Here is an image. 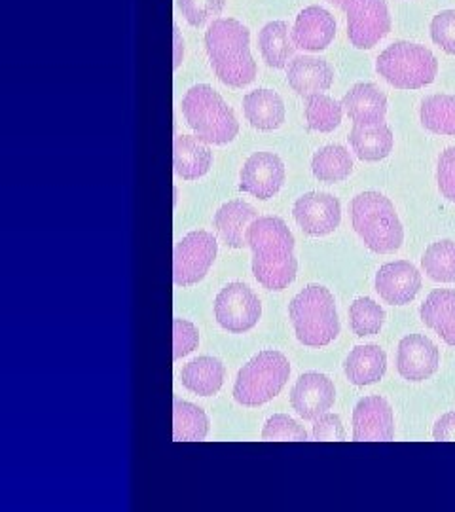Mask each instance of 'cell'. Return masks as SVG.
<instances>
[{
  "label": "cell",
  "mask_w": 455,
  "mask_h": 512,
  "mask_svg": "<svg viewBox=\"0 0 455 512\" xmlns=\"http://www.w3.org/2000/svg\"><path fill=\"white\" fill-rule=\"evenodd\" d=\"M247 245L253 251V274L268 291H283L296 277L294 236L285 220L258 217L247 230Z\"/></svg>",
  "instance_id": "cell-1"
},
{
  "label": "cell",
  "mask_w": 455,
  "mask_h": 512,
  "mask_svg": "<svg viewBox=\"0 0 455 512\" xmlns=\"http://www.w3.org/2000/svg\"><path fill=\"white\" fill-rule=\"evenodd\" d=\"M251 31L234 18L215 19L205 33V50L220 82L230 88L249 86L256 78Z\"/></svg>",
  "instance_id": "cell-2"
},
{
  "label": "cell",
  "mask_w": 455,
  "mask_h": 512,
  "mask_svg": "<svg viewBox=\"0 0 455 512\" xmlns=\"http://www.w3.org/2000/svg\"><path fill=\"white\" fill-rule=\"evenodd\" d=\"M351 222L370 251L387 255L401 249L404 241L401 220L395 205L380 192L370 190L353 198Z\"/></svg>",
  "instance_id": "cell-3"
},
{
  "label": "cell",
  "mask_w": 455,
  "mask_h": 512,
  "mask_svg": "<svg viewBox=\"0 0 455 512\" xmlns=\"http://www.w3.org/2000/svg\"><path fill=\"white\" fill-rule=\"evenodd\" d=\"M289 317L296 338L308 348H323L340 334L334 296L323 285H310L292 298Z\"/></svg>",
  "instance_id": "cell-4"
},
{
  "label": "cell",
  "mask_w": 455,
  "mask_h": 512,
  "mask_svg": "<svg viewBox=\"0 0 455 512\" xmlns=\"http://www.w3.org/2000/svg\"><path fill=\"white\" fill-rule=\"evenodd\" d=\"M182 114L188 126L207 145H228L239 133L236 114L207 84L192 86L182 97Z\"/></svg>",
  "instance_id": "cell-5"
},
{
  "label": "cell",
  "mask_w": 455,
  "mask_h": 512,
  "mask_svg": "<svg viewBox=\"0 0 455 512\" xmlns=\"http://www.w3.org/2000/svg\"><path fill=\"white\" fill-rule=\"evenodd\" d=\"M376 71L397 90H419L435 82L438 61L435 54L421 44L395 42L378 57Z\"/></svg>",
  "instance_id": "cell-6"
},
{
  "label": "cell",
  "mask_w": 455,
  "mask_h": 512,
  "mask_svg": "<svg viewBox=\"0 0 455 512\" xmlns=\"http://www.w3.org/2000/svg\"><path fill=\"white\" fill-rule=\"evenodd\" d=\"M289 376V359L275 349H264L237 372L234 399L243 406L270 403L281 393Z\"/></svg>",
  "instance_id": "cell-7"
},
{
  "label": "cell",
  "mask_w": 455,
  "mask_h": 512,
  "mask_svg": "<svg viewBox=\"0 0 455 512\" xmlns=\"http://www.w3.org/2000/svg\"><path fill=\"white\" fill-rule=\"evenodd\" d=\"M219 251L217 238L205 230L186 234L173 253V281L179 287L200 283L213 266Z\"/></svg>",
  "instance_id": "cell-8"
},
{
  "label": "cell",
  "mask_w": 455,
  "mask_h": 512,
  "mask_svg": "<svg viewBox=\"0 0 455 512\" xmlns=\"http://www.w3.org/2000/svg\"><path fill=\"white\" fill-rule=\"evenodd\" d=\"M344 12L347 37L357 50H372L391 31V16L385 0H349Z\"/></svg>",
  "instance_id": "cell-9"
},
{
  "label": "cell",
  "mask_w": 455,
  "mask_h": 512,
  "mask_svg": "<svg viewBox=\"0 0 455 512\" xmlns=\"http://www.w3.org/2000/svg\"><path fill=\"white\" fill-rule=\"evenodd\" d=\"M262 315V304L245 283H228L215 300V317L228 332H247L253 329Z\"/></svg>",
  "instance_id": "cell-10"
},
{
  "label": "cell",
  "mask_w": 455,
  "mask_h": 512,
  "mask_svg": "<svg viewBox=\"0 0 455 512\" xmlns=\"http://www.w3.org/2000/svg\"><path fill=\"white\" fill-rule=\"evenodd\" d=\"M292 215L296 224L313 238H321L332 234L342 220V207L340 202L325 194V192H308L302 198H298Z\"/></svg>",
  "instance_id": "cell-11"
},
{
  "label": "cell",
  "mask_w": 455,
  "mask_h": 512,
  "mask_svg": "<svg viewBox=\"0 0 455 512\" xmlns=\"http://www.w3.org/2000/svg\"><path fill=\"white\" fill-rule=\"evenodd\" d=\"M285 183V165L273 152H255L239 175V190L258 200H270Z\"/></svg>",
  "instance_id": "cell-12"
},
{
  "label": "cell",
  "mask_w": 455,
  "mask_h": 512,
  "mask_svg": "<svg viewBox=\"0 0 455 512\" xmlns=\"http://www.w3.org/2000/svg\"><path fill=\"white\" fill-rule=\"evenodd\" d=\"M395 437L393 408L383 397H364L353 410V440L389 442Z\"/></svg>",
  "instance_id": "cell-13"
},
{
  "label": "cell",
  "mask_w": 455,
  "mask_h": 512,
  "mask_svg": "<svg viewBox=\"0 0 455 512\" xmlns=\"http://www.w3.org/2000/svg\"><path fill=\"white\" fill-rule=\"evenodd\" d=\"M336 401L332 380L319 372H306L292 387L291 404L300 418L315 421L327 414Z\"/></svg>",
  "instance_id": "cell-14"
},
{
  "label": "cell",
  "mask_w": 455,
  "mask_h": 512,
  "mask_svg": "<svg viewBox=\"0 0 455 512\" xmlns=\"http://www.w3.org/2000/svg\"><path fill=\"white\" fill-rule=\"evenodd\" d=\"M440 366V351L437 346L421 334L404 336L397 351V370L408 382L429 380Z\"/></svg>",
  "instance_id": "cell-15"
},
{
  "label": "cell",
  "mask_w": 455,
  "mask_h": 512,
  "mask_svg": "<svg viewBox=\"0 0 455 512\" xmlns=\"http://www.w3.org/2000/svg\"><path fill=\"white\" fill-rule=\"evenodd\" d=\"M336 37V19L323 6L304 8L294 21L292 42L294 48L306 52L327 50Z\"/></svg>",
  "instance_id": "cell-16"
},
{
  "label": "cell",
  "mask_w": 455,
  "mask_h": 512,
  "mask_svg": "<svg viewBox=\"0 0 455 512\" xmlns=\"http://www.w3.org/2000/svg\"><path fill=\"white\" fill-rule=\"evenodd\" d=\"M421 289L418 268L406 260L389 262L376 274V291L391 306L410 304Z\"/></svg>",
  "instance_id": "cell-17"
},
{
  "label": "cell",
  "mask_w": 455,
  "mask_h": 512,
  "mask_svg": "<svg viewBox=\"0 0 455 512\" xmlns=\"http://www.w3.org/2000/svg\"><path fill=\"white\" fill-rule=\"evenodd\" d=\"M287 82L298 95L311 97L330 90L334 84V69L327 59L300 55L289 63Z\"/></svg>",
  "instance_id": "cell-18"
},
{
  "label": "cell",
  "mask_w": 455,
  "mask_h": 512,
  "mask_svg": "<svg viewBox=\"0 0 455 512\" xmlns=\"http://www.w3.org/2000/svg\"><path fill=\"white\" fill-rule=\"evenodd\" d=\"M342 107L353 124H378L387 114V97L372 82L355 84L342 99Z\"/></svg>",
  "instance_id": "cell-19"
},
{
  "label": "cell",
  "mask_w": 455,
  "mask_h": 512,
  "mask_svg": "<svg viewBox=\"0 0 455 512\" xmlns=\"http://www.w3.org/2000/svg\"><path fill=\"white\" fill-rule=\"evenodd\" d=\"M213 154L200 137L177 135L173 141V167L184 181H196L209 173Z\"/></svg>",
  "instance_id": "cell-20"
},
{
  "label": "cell",
  "mask_w": 455,
  "mask_h": 512,
  "mask_svg": "<svg viewBox=\"0 0 455 512\" xmlns=\"http://www.w3.org/2000/svg\"><path fill=\"white\" fill-rule=\"evenodd\" d=\"M258 219L255 207L241 200L224 203L215 213L213 224L228 247L241 249L247 245V230Z\"/></svg>",
  "instance_id": "cell-21"
},
{
  "label": "cell",
  "mask_w": 455,
  "mask_h": 512,
  "mask_svg": "<svg viewBox=\"0 0 455 512\" xmlns=\"http://www.w3.org/2000/svg\"><path fill=\"white\" fill-rule=\"evenodd\" d=\"M419 317L427 329L435 330L448 346L455 348V291H433L421 304Z\"/></svg>",
  "instance_id": "cell-22"
},
{
  "label": "cell",
  "mask_w": 455,
  "mask_h": 512,
  "mask_svg": "<svg viewBox=\"0 0 455 512\" xmlns=\"http://www.w3.org/2000/svg\"><path fill=\"white\" fill-rule=\"evenodd\" d=\"M349 143L359 160L380 162L391 154L393 145H395V137L385 122L355 124L349 133Z\"/></svg>",
  "instance_id": "cell-23"
},
{
  "label": "cell",
  "mask_w": 455,
  "mask_h": 512,
  "mask_svg": "<svg viewBox=\"0 0 455 512\" xmlns=\"http://www.w3.org/2000/svg\"><path fill=\"white\" fill-rule=\"evenodd\" d=\"M387 370V355L380 346L366 344L351 349L344 363L347 380L353 385L378 384Z\"/></svg>",
  "instance_id": "cell-24"
},
{
  "label": "cell",
  "mask_w": 455,
  "mask_h": 512,
  "mask_svg": "<svg viewBox=\"0 0 455 512\" xmlns=\"http://www.w3.org/2000/svg\"><path fill=\"white\" fill-rule=\"evenodd\" d=\"M243 112L247 122L260 131H273L285 122L283 99L273 90H255L243 97Z\"/></svg>",
  "instance_id": "cell-25"
},
{
  "label": "cell",
  "mask_w": 455,
  "mask_h": 512,
  "mask_svg": "<svg viewBox=\"0 0 455 512\" xmlns=\"http://www.w3.org/2000/svg\"><path fill=\"white\" fill-rule=\"evenodd\" d=\"M224 365L217 357H198L184 365L181 382L188 391L200 397H213L224 384Z\"/></svg>",
  "instance_id": "cell-26"
},
{
  "label": "cell",
  "mask_w": 455,
  "mask_h": 512,
  "mask_svg": "<svg viewBox=\"0 0 455 512\" xmlns=\"http://www.w3.org/2000/svg\"><path fill=\"white\" fill-rule=\"evenodd\" d=\"M311 171L321 183H342L353 173V160L346 147L327 145L311 158Z\"/></svg>",
  "instance_id": "cell-27"
},
{
  "label": "cell",
  "mask_w": 455,
  "mask_h": 512,
  "mask_svg": "<svg viewBox=\"0 0 455 512\" xmlns=\"http://www.w3.org/2000/svg\"><path fill=\"white\" fill-rule=\"evenodd\" d=\"M258 46L268 67L283 69L294 50V42L289 35V25L285 21L266 23L258 35Z\"/></svg>",
  "instance_id": "cell-28"
},
{
  "label": "cell",
  "mask_w": 455,
  "mask_h": 512,
  "mask_svg": "<svg viewBox=\"0 0 455 512\" xmlns=\"http://www.w3.org/2000/svg\"><path fill=\"white\" fill-rule=\"evenodd\" d=\"M421 126L437 135L455 137V95H431L419 107Z\"/></svg>",
  "instance_id": "cell-29"
},
{
  "label": "cell",
  "mask_w": 455,
  "mask_h": 512,
  "mask_svg": "<svg viewBox=\"0 0 455 512\" xmlns=\"http://www.w3.org/2000/svg\"><path fill=\"white\" fill-rule=\"evenodd\" d=\"M209 433L207 414L198 404L177 401L173 404V440L175 442H200Z\"/></svg>",
  "instance_id": "cell-30"
},
{
  "label": "cell",
  "mask_w": 455,
  "mask_h": 512,
  "mask_svg": "<svg viewBox=\"0 0 455 512\" xmlns=\"http://www.w3.org/2000/svg\"><path fill=\"white\" fill-rule=\"evenodd\" d=\"M425 274L437 283H454L455 281V241L442 239L427 247L421 258Z\"/></svg>",
  "instance_id": "cell-31"
},
{
  "label": "cell",
  "mask_w": 455,
  "mask_h": 512,
  "mask_svg": "<svg viewBox=\"0 0 455 512\" xmlns=\"http://www.w3.org/2000/svg\"><path fill=\"white\" fill-rule=\"evenodd\" d=\"M344 107L325 93L311 95L306 101V122L308 128L319 133H330L342 124Z\"/></svg>",
  "instance_id": "cell-32"
},
{
  "label": "cell",
  "mask_w": 455,
  "mask_h": 512,
  "mask_svg": "<svg viewBox=\"0 0 455 512\" xmlns=\"http://www.w3.org/2000/svg\"><path fill=\"white\" fill-rule=\"evenodd\" d=\"M385 321V311L378 302L363 296L357 298L349 308V325L357 336H376L380 334Z\"/></svg>",
  "instance_id": "cell-33"
},
{
  "label": "cell",
  "mask_w": 455,
  "mask_h": 512,
  "mask_svg": "<svg viewBox=\"0 0 455 512\" xmlns=\"http://www.w3.org/2000/svg\"><path fill=\"white\" fill-rule=\"evenodd\" d=\"M262 440H291V442H304L308 440V433L298 421L292 420L287 414H275L264 423Z\"/></svg>",
  "instance_id": "cell-34"
},
{
  "label": "cell",
  "mask_w": 455,
  "mask_h": 512,
  "mask_svg": "<svg viewBox=\"0 0 455 512\" xmlns=\"http://www.w3.org/2000/svg\"><path fill=\"white\" fill-rule=\"evenodd\" d=\"M177 4L192 27H201L209 19L219 16L226 0H177Z\"/></svg>",
  "instance_id": "cell-35"
},
{
  "label": "cell",
  "mask_w": 455,
  "mask_h": 512,
  "mask_svg": "<svg viewBox=\"0 0 455 512\" xmlns=\"http://www.w3.org/2000/svg\"><path fill=\"white\" fill-rule=\"evenodd\" d=\"M200 344L198 327L186 319H173V359H182Z\"/></svg>",
  "instance_id": "cell-36"
},
{
  "label": "cell",
  "mask_w": 455,
  "mask_h": 512,
  "mask_svg": "<svg viewBox=\"0 0 455 512\" xmlns=\"http://www.w3.org/2000/svg\"><path fill=\"white\" fill-rule=\"evenodd\" d=\"M431 38L446 54L455 55V10H444L433 18Z\"/></svg>",
  "instance_id": "cell-37"
},
{
  "label": "cell",
  "mask_w": 455,
  "mask_h": 512,
  "mask_svg": "<svg viewBox=\"0 0 455 512\" xmlns=\"http://www.w3.org/2000/svg\"><path fill=\"white\" fill-rule=\"evenodd\" d=\"M437 183L440 194L455 203V147L446 148L438 158Z\"/></svg>",
  "instance_id": "cell-38"
},
{
  "label": "cell",
  "mask_w": 455,
  "mask_h": 512,
  "mask_svg": "<svg viewBox=\"0 0 455 512\" xmlns=\"http://www.w3.org/2000/svg\"><path fill=\"white\" fill-rule=\"evenodd\" d=\"M313 439L323 440H346V429L342 425V420L336 414H323L313 423Z\"/></svg>",
  "instance_id": "cell-39"
},
{
  "label": "cell",
  "mask_w": 455,
  "mask_h": 512,
  "mask_svg": "<svg viewBox=\"0 0 455 512\" xmlns=\"http://www.w3.org/2000/svg\"><path fill=\"white\" fill-rule=\"evenodd\" d=\"M433 437L438 442H450L455 440V412L444 414L440 420L435 423Z\"/></svg>",
  "instance_id": "cell-40"
},
{
  "label": "cell",
  "mask_w": 455,
  "mask_h": 512,
  "mask_svg": "<svg viewBox=\"0 0 455 512\" xmlns=\"http://www.w3.org/2000/svg\"><path fill=\"white\" fill-rule=\"evenodd\" d=\"M173 38H175V55H173V67L179 69L182 63V55H184V40L179 31V25H173Z\"/></svg>",
  "instance_id": "cell-41"
},
{
  "label": "cell",
  "mask_w": 455,
  "mask_h": 512,
  "mask_svg": "<svg viewBox=\"0 0 455 512\" xmlns=\"http://www.w3.org/2000/svg\"><path fill=\"white\" fill-rule=\"evenodd\" d=\"M328 2H330V4H336V6L342 8V10L349 4V0H328Z\"/></svg>",
  "instance_id": "cell-42"
}]
</instances>
